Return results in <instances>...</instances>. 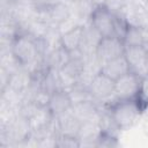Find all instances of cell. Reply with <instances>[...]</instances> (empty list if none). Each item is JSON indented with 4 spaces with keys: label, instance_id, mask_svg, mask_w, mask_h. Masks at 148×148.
Here are the masks:
<instances>
[{
    "label": "cell",
    "instance_id": "1",
    "mask_svg": "<svg viewBox=\"0 0 148 148\" xmlns=\"http://www.w3.org/2000/svg\"><path fill=\"white\" fill-rule=\"evenodd\" d=\"M116 124L120 130H127L132 127L143 113L145 106L139 101V98L132 99H117L109 104L106 108Z\"/></svg>",
    "mask_w": 148,
    "mask_h": 148
},
{
    "label": "cell",
    "instance_id": "2",
    "mask_svg": "<svg viewBox=\"0 0 148 148\" xmlns=\"http://www.w3.org/2000/svg\"><path fill=\"white\" fill-rule=\"evenodd\" d=\"M10 52L22 67H29L43 56L38 40L27 32H20L13 38Z\"/></svg>",
    "mask_w": 148,
    "mask_h": 148
},
{
    "label": "cell",
    "instance_id": "3",
    "mask_svg": "<svg viewBox=\"0 0 148 148\" xmlns=\"http://www.w3.org/2000/svg\"><path fill=\"white\" fill-rule=\"evenodd\" d=\"M142 76L131 71L114 81V97L117 99L138 98Z\"/></svg>",
    "mask_w": 148,
    "mask_h": 148
},
{
    "label": "cell",
    "instance_id": "4",
    "mask_svg": "<svg viewBox=\"0 0 148 148\" xmlns=\"http://www.w3.org/2000/svg\"><path fill=\"white\" fill-rule=\"evenodd\" d=\"M89 23L104 37L114 35V13L105 5L96 6L90 15Z\"/></svg>",
    "mask_w": 148,
    "mask_h": 148
},
{
    "label": "cell",
    "instance_id": "5",
    "mask_svg": "<svg viewBox=\"0 0 148 148\" xmlns=\"http://www.w3.org/2000/svg\"><path fill=\"white\" fill-rule=\"evenodd\" d=\"M124 51H125V44L123 39L112 35V36L102 37L101 42L98 43L95 54L101 61V64L103 65L104 62L109 60H112L117 57L123 56Z\"/></svg>",
    "mask_w": 148,
    "mask_h": 148
},
{
    "label": "cell",
    "instance_id": "6",
    "mask_svg": "<svg viewBox=\"0 0 148 148\" xmlns=\"http://www.w3.org/2000/svg\"><path fill=\"white\" fill-rule=\"evenodd\" d=\"M88 89L96 102H106L114 97V80L99 72L92 77Z\"/></svg>",
    "mask_w": 148,
    "mask_h": 148
},
{
    "label": "cell",
    "instance_id": "7",
    "mask_svg": "<svg viewBox=\"0 0 148 148\" xmlns=\"http://www.w3.org/2000/svg\"><path fill=\"white\" fill-rule=\"evenodd\" d=\"M128 23V25L148 28V8L139 0H130L120 13Z\"/></svg>",
    "mask_w": 148,
    "mask_h": 148
},
{
    "label": "cell",
    "instance_id": "8",
    "mask_svg": "<svg viewBox=\"0 0 148 148\" xmlns=\"http://www.w3.org/2000/svg\"><path fill=\"white\" fill-rule=\"evenodd\" d=\"M101 134L102 127L99 124V114L92 119L82 121L80 131L77 133L80 147H96L97 140Z\"/></svg>",
    "mask_w": 148,
    "mask_h": 148
},
{
    "label": "cell",
    "instance_id": "9",
    "mask_svg": "<svg viewBox=\"0 0 148 148\" xmlns=\"http://www.w3.org/2000/svg\"><path fill=\"white\" fill-rule=\"evenodd\" d=\"M81 120L73 113L72 109L54 119L56 124V134L61 136H71L77 138V133L80 131Z\"/></svg>",
    "mask_w": 148,
    "mask_h": 148
},
{
    "label": "cell",
    "instance_id": "10",
    "mask_svg": "<svg viewBox=\"0 0 148 148\" xmlns=\"http://www.w3.org/2000/svg\"><path fill=\"white\" fill-rule=\"evenodd\" d=\"M147 46H125L124 57L126 58L131 71L138 73L142 77L147 75L146 72V56Z\"/></svg>",
    "mask_w": 148,
    "mask_h": 148
},
{
    "label": "cell",
    "instance_id": "11",
    "mask_svg": "<svg viewBox=\"0 0 148 148\" xmlns=\"http://www.w3.org/2000/svg\"><path fill=\"white\" fill-rule=\"evenodd\" d=\"M102 35L90 24L87 23L83 27V34H82V39L81 44L79 47V51L82 53L83 57L95 54L96 49L98 46V43L102 39Z\"/></svg>",
    "mask_w": 148,
    "mask_h": 148
},
{
    "label": "cell",
    "instance_id": "12",
    "mask_svg": "<svg viewBox=\"0 0 148 148\" xmlns=\"http://www.w3.org/2000/svg\"><path fill=\"white\" fill-rule=\"evenodd\" d=\"M72 106H73V103H72V99L66 89L56 90L51 94L50 101L47 104V109L54 117H58V116L69 111L72 109Z\"/></svg>",
    "mask_w": 148,
    "mask_h": 148
},
{
    "label": "cell",
    "instance_id": "13",
    "mask_svg": "<svg viewBox=\"0 0 148 148\" xmlns=\"http://www.w3.org/2000/svg\"><path fill=\"white\" fill-rule=\"evenodd\" d=\"M31 84H32V76L30 71L25 67H21L9 75L7 87L13 91L23 95L30 88Z\"/></svg>",
    "mask_w": 148,
    "mask_h": 148
},
{
    "label": "cell",
    "instance_id": "14",
    "mask_svg": "<svg viewBox=\"0 0 148 148\" xmlns=\"http://www.w3.org/2000/svg\"><path fill=\"white\" fill-rule=\"evenodd\" d=\"M101 72L103 74H105L106 76H109L110 79L116 81L120 76H123L126 73L131 72V66L128 65L126 58L123 54L120 57H117V58H114L112 60H109V61L104 62L102 65Z\"/></svg>",
    "mask_w": 148,
    "mask_h": 148
},
{
    "label": "cell",
    "instance_id": "15",
    "mask_svg": "<svg viewBox=\"0 0 148 148\" xmlns=\"http://www.w3.org/2000/svg\"><path fill=\"white\" fill-rule=\"evenodd\" d=\"M72 111L81 121H86V120L97 117L101 110L95 99H88V101L73 104Z\"/></svg>",
    "mask_w": 148,
    "mask_h": 148
},
{
    "label": "cell",
    "instance_id": "16",
    "mask_svg": "<svg viewBox=\"0 0 148 148\" xmlns=\"http://www.w3.org/2000/svg\"><path fill=\"white\" fill-rule=\"evenodd\" d=\"M125 46H147L148 47V28L128 25L123 38Z\"/></svg>",
    "mask_w": 148,
    "mask_h": 148
},
{
    "label": "cell",
    "instance_id": "17",
    "mask_svg": "<svg viewBox=\"0 0 148 148\" xmlns=\"http://www.w3.org/2000/svg\"><path fill=\"white\" fill-rule=\"evenodd\" d=\"M83 27L84 25H76L75 28L61 34L60 43L65 50H67L68 52L79 51L83 34Z\"/></svg>",
    "mask_w": 148,
    "mask_h": 148
},
{
    "label": "cell",
    "instance_id": "18",
    "mask_svg": "<svg viewBox=\"0 0 148 148\" xmlns=\"http://www.w3.org/2000/svg\"><path fill=\"white\" fill-rule=\"evenodd\" d=\"M45 61L46 65L49 66L50 69H56V71H60L66 62L69 60L71 58V53L65 50L62 46H58L51 51H49L45 56Z\"/></svg>",
    "mask_w": 148,
    "mask_h": 148
},
{
    "label": "cell",
    "instance_id": "19",
    "mask_svg": "<svg viewBox=\"0 0 148 148\" xmlns=\"http://www.w3.org/2000/svg\"><path fill=\"white\" fill-rule=\"evenodd\" d=\"M67 91H68V95H69L73 104H76V103H80L83 101H88V99H94L88 87L81 86L79 83H75L73 87L67 89Z\"/></svg>",
    "mask_w": 148,
    "mask_h": 148
},
{
    "label": "cell",
    "instance_id": "20",
    "mask_svg": "<svg viewBox=\"0 0 148 148\" xmlns=\"http://www.w3.org/2000/svg\"><path fill=\"white\" fill-rule=\"evenodd\" d=\"M118 146V136H113L106 133H103L99 135L96 147H116Z\"/></svg>",
    "mask_w": 148,
    "mask_h": 148
},
{
    "label": "cell",
    "instance_id": "21",
    "mask_svg": "<svg viewBox=\"0 0 148 148\" xmlns=\"http://www.w3.org/2000/svg\"><path fill=\"white\" fill-rule=\"evenodd\" d=\"M57 147H68V148H74V147H80V142L77 138H71V136H61L57 135Z\"/></svg>",
    "mask_w": 148,
    "mask_h": 148
},
{
    "label": "cell",
    "instance_id": "22",
    "mask_svg": "<svg viewBox=\"0 0 148 148\" xmlns=\"http://www.w3.org/2000/svg\"><path fill=\"white\" fill-rule=\"evenodd\" d=\"M138 98H139V101L142 103V105L145 108L148 105V75L143 76L142 80H141Z\"/></svg>",
    "mask_w": 148,
    "mask_h": 148
},
{
    "label": "cell",
    "instance_id": "23",
    "mask_svg": "<svg viewBox=\"0 0 148 148\" xmlns=\"http://www.w3.org/2000/svg\"><path fill=\"white\" fill-rule=\"evenodd\" d=\"M89 1H91L95 6H101V5L105 3V0H89Z\"/></svg>",
    "mask_w": 148,
    "mask_h": 148
},
{
    "label": "cell",
    "instance_id": "24",
    "mask_svg": "<svg viewBox=\"0 0 148 148\" xmlns=\"http://www.w3.org/2000/svg\"><path fill=\"white\" fill-rule=\"evenodd\" d=\"M146 72L148 75V50H147V56H146Z\"/></svg>",
    "mask_w": 148,
    "mask_h": 148
},
{
    "label": "cell",
    "instance_id": "25",
    "mask_svg": "<svg viewBox=\"0 0 148 148\" xmlns=\"http://www.w3.org/2000/svg\"><path fill=\"white\" fill-rule=\"evenodd\" d=\"M67 2H69V3H75V2H77V1H81V0H66Z\"/></svg>",
    "mask_w": 148,
    "mask_h": 148
},
{
    "label": "cell",
    "instance_id": "26",
    "mask_svg": "<svg viewBox=\"0 0 148 148\" xmlns=\"http://www.w3.org/2000/svg\"><path fill=\"white\" fill-rule=\"evenodd\" d=\"M146 108H148V105H147V106H146Z\"/></svg>",
    "mask_w": 148,
    "mask_h": 148
}]
</instances>
